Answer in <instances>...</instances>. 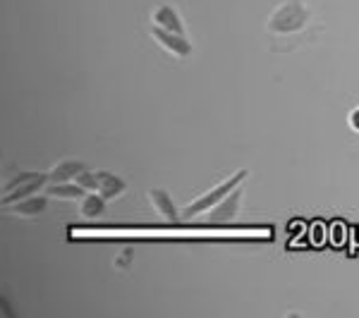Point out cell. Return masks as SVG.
Segmentation results:
<instances>
[{
  "label": "cell",
  "instance_id": "7",
  "mask_svg": "<svg viewBox=\"0 0 359 318\" xmlns=\"http://www.w3.org/2000/svg\"><path fill=\"white\" fill-rule=\"evenodd\" d=\"M149 201H151L154 211L158 213L163 221H168V223L180 221V211H177L175 201H172V196L168 194L165 189H151V192H149Z\"/></svg>",
  "mask_w": 359,
  "mask_h": 318
},
{
  "label": "cell",
  "instance_id": "1",
  "mask_svg": "<svg viewBox=\"0 0 359 318\" xmlns=\"http://www.w3.org/2000/svg\"><path fill=\"white\" fill-rule=\"evenodd\" d=\"M311 22V10L306 8L304 0H285L271 13L266 29L273 36H294V34L304 32Z\"/></svg>",
  "mask_w": 359,
  "mask_h": 318
},
{
  "label": "cell",
  "instance_id": "4",
  "mask_svg": "<svg viewBox=\"0 0 359 318\" xmlns=\"http://www.w3.org/2000/svg\"><path fill=\"white\" fill-rule=\"evenodd\" d=\"M240 206H242V187L233 189L225 199L221 201L218 206H213L211 211L206 213V221L218 225V223H230L237 218V213H240Z\"/></svg>",
  "mask_w": 359,
  "mask_h": 318
},
{
  "label": "cell",
  "instance_id": "10",
  "mask_svg": "<svg viewBox=\"0 0 359 318\" xmlns=\"http://www.w3.org/2000/svg\"><path fill=\"white\" fill-rule=\"evenodd\" d=\"M46 184H48V172H46L43 177H39V180H32V182L22 184V187L13 189V192H5V194H3V206L8 208L10 204H17V201L27 199V196H34V194L43 192Z\"/></svg>",
  "mask_w": 359,
  "mask_h": 318
},
{
  "label": "cell",
  "instance_id": "9",
  "mask_svg": "<svg viewBox=\"0 0 359 318\" xmlns=\"http://www.w3.org/2000/svg\"><path fill=\"white\" fill-rule=\"evenodd\" d=\"M43 192L48 196H53V199H62V201H82L86 189L79 187L77 182H48L43 187Z\"/></svg>",
  "mask_w": 359,
  "mask_h": 318
},
{
  "label": "cell",
  "instance_id": "6",
  "mask_svg": "<svg viewBox=\"0 0 359 318\" xmlns=\"http://www.w3.org/2000/svg\"><path fill=\"white\" fill-rule=\"evenodd\" d=\"M151 25L168 29V32H177V34H187L182 22V15L177 13L172 5H158V8L151 13Z\"/></svg>",
  "mask_w": 359,
  "mask_h": 318
},
{
  "label": "cell",
  "instance_id": "2",
  "mask_svg": "<svg viewBox=\"0 0 359 318\" xmlns=\"http://www.w3.org/2000/svg\"><path fill=\"white\" fill-rule=\"evenodd\" d=\"M249 177V170L247 167H242V170H237L233 172L230 177H225V180L221 184H216V187H211L208 192L204 194H199L194 201H189L187 206H184V211H182V218H196V216H204V213L211 211L213 206H218L221 201L228 196L233 189L237 187H242L245 184V180Z\"/></svg>",
  "mask_w": 359,
  "mask_h": 318
},
{
  "label": "cell",
  "instance_id": "3",
  "mask_svg": "<svg viewBox=\"0 0 359 318\" xmlns=\"http://www.w3.org/2000/svg\"><path fill=\"white\" fill-rule=\"evenodd\" d=\"M151 39L165 50V53H170L172 57H177V60H184V57H189L194 53V46L187 39V34L168 32V29L151 25Z\"/></svg>",
  "mask_w": 359,
  "mask_h": 318
},
{
  "label": "cell",
  "instance_id": "16",
  "mask_svg": "<svg viewBox=\"0 0 359 318\" xmlns=\"http://www.w3.org/2000/svg\"><path fill=\"white\" fill-rule=\"evenodd\" d=\"M130 258H132V249L123 251L118 256V261H115V268H130Z\"/></svg>",
  "mask_w": 359,
  "mask_h": 318
},
{
  "label": "cell",
  "instance_id": "15",
  "mask_svg": "<svg viewBox=\"0 0 359 318\" xmlns=\"http://www.w3.org/2000/svg\"><path fill=\"white\" fill-rule=\"evenodd\" d=\"M347 125H350V130L355 132V134H359V106L352 108L350 115H347Z\"/></svg>",
  "mask_w": 359,
  "mask_h": 318
},
{
  "label": "cell",
  "instance_id": "11",
  "mask_svg": "<svg viewBox=\"0 0 359 318\" xmlns=\"http://www.w3.org/2000/svg\"><path fill=\"white\" fill-rule=\"evenodd\" d=\"M106 204L108 199L101 192H86L84 199L79 201V213L86 221H94V218H101L106 213Z\"/></svg>",
  "mask_w": 359,
  "mask_h": 318
},
{
  "label": "cell",
  "instance_id": "13",
  "mask_svg": "<svg viewBox=\"0 0 359 318\" xmlns=\"http://www.w3.org/2000/svg\"><path fill=\"white\" fill-rule=\"evenodd\" d=\"M43 175H46V172H41V170H22V172H17L13 180L5 182V192H13V189L22 187V184H27V182H32V180H39V177H43Z\"/></svg>",
  "mask_w": 359,
  "mask_h": 318
},
{
  "label": "cell",
  "instance_id": "14",
  "mask_svg": "<svg viewBox=\"0 0 359 318\" xmlns=\"http://www.w3.org/2000/svg\"><path fill=\"white\" fill-rule=\"evenodd\" d=\"M74 182H77L79 187H84L86 192H98V187H101V184H98V172H91L89 167H86Z\"/></svg>",
  "mask_w": 359,
  "mask_h": 318
},
{
  "label": "cell",
  "instance_id": "5",
  "mask_svg": "<svg viewBox=\"0 0 359 318\" xmlns=\"http://www.w3.org/2000/svg\"><path fill=\"white\" fill-rule=\"evenodd\" d=\"M10 213L20 218H36V216H43L48 211V194L46 192H39L34 196H27V199L17 201V204H10Z\"/></svg>",
  "mask_w": 359,
  "mask_h": 318
},
{
  "label": "cell",
  "instance_id": "12",
  "mask_svg": "<svg viewBox=\"0 0 359 318\" xmlns=\"http://www.w3.org/2000/svg\"><path fill=\"white\" fill-rule=\"evenodd\" d=\"M98 184H101L98 192L106 196L108 201L118 199V196H123L127 192V182L123 180V177L113 175V172H106V170L98 172Z\"/></svg>",
  "mask_w": 359,
  "mask_h": 318
},
{
  "label": "cell",
  "instance_id": "8",
  "mask_svg": "<svg viewBox=\"0 0 359 318\" xmlns=\"http://www.w3.org/2000/svg\"><path fill=\"white\" fill-rule=\"evenodd\" d=\"M84 170H86V163H82V160L65 158L53 165V170L48 172V182H74Z\"/></svg>",
  "mask_w": 359,
  "mask_h": 318
}]
</instances>
